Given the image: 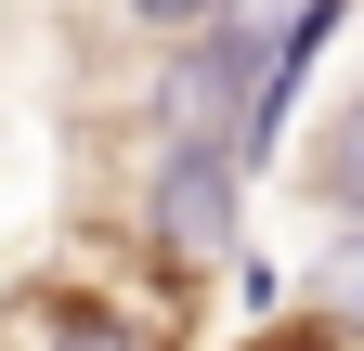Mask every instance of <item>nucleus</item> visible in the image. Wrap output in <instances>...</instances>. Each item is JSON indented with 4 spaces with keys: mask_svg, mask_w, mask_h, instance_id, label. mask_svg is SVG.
Here are the masks:
<instances>
[{
    "mask_svg": "<svg viewBox=\"0 0 364 351\" xmlns=\"http://www.w3.org/2000/svg\"><path fill=\"white\" fill-rule=\"evenodd\" d=\"M235 222H247V156L235 144H169L156 195H144V234L182 274H221V260H235Z\"/></svg>",
    "mask_w": 364,
    "mask_h": 351,
    "instance_id": "1",
    "label": "nucleus"
},
{
    "mask_svg": "<svg viewBox=\"0 0 364 351\" xmlns=\"http://www.w3.org/2000/svg\"><path fill=\"white\" fill-rule=\"evenodd\" d=\"M235 351H364V313H326V299L312 313H260Z\"/></svg>",
    "mask_w": 364,
    "mask_h": 351,
    "instance_id": "2",
    "label": "nucleus"
},
{
    "mask_svg": "<svg viewBox=\"0 0 364 351\" xmlns=\"http://www.w3.org/2000/svg\"><path fill=\"white\" fill-rule=\"evenodd\" d=\"M312 299L326 313H364V222H338V247L312 260Z\"/></svg>",
    "mask_w": 364,
    "mask_h": 351,
    "instance_id": "3",
    "label": "nucleus"
},
{
    "mask_svg": "<svg viewBox=\"0 0 364 351\" xmlns=\"http://www.w3.org/2000/svg\"><path fill=\"white\" fill-rule=\"evenodd\" d=\"M130 14H144L156 39H196V26H221V14H235V0H130Z\"/></svg>",
    "mask_w": 364,
    "mask_h": 351,
    "instance_id": "4",
    "label": "nucleus"
}]
</instances>
